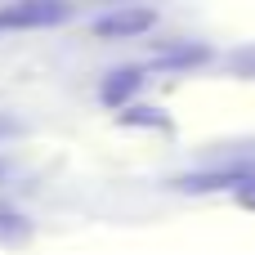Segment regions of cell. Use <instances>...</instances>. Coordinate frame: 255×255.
I'll use <instances>...</instances> for the list:
<instances>
[{
	"instance_id": "1",
	"label": "cell",
	"mask_w": 255,
	"mask_h": 255,
	"mask_svg": "<svg viewBox=\"0 0 255 255\" xmlns=\"http://www.w3.org/2000/svg\"><path fill=\"white\" fill-rule=\"evenodd\" d=\"M152 22H157V13H152V9H112L108 18H99V22H94V36H103V40H126V36L148 31Z\"/></svg>"
}]
</instances>
